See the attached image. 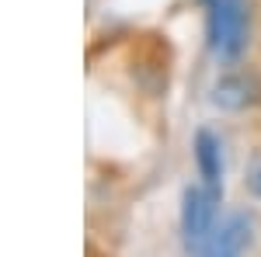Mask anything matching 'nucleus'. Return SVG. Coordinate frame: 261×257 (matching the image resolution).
<instances>
[{
	"instance_id": "f257e3e1",
	"label": "nucleus",
	"mask_w": 261,
	"mask_h": 257,
	"mask_svg": "<svg viewBox=\"0 0 261 257\" xmlns=\"http://www.w3.org/2000/svg\"><path fill=\"white\" fill-rule=\"evenodd\" d=\"M205 35L220 60H237L247 45V4L244 0H205Z\"/></svg>"
},
{
	"instance_id": "423d86ee",
	"label": "nucleus",
	"mask_w": 261,
	"mask_h": 257,
	"mask_svg": "<svg viewBox=\"0 0 261 257\" xmlns=\"http://www.w3.org/2000/svg\"><path fill=\"white\" fill-rule=\"evenodd\" d=\"M247 184H251V195H254V198H261V163L254 167V174L247 178Z\"/></svg>"
},
{
	"instance_id": "39448f33",
	"label": "nucleus",
	"mask_w": 261,
	"mask_h": 257,
	"mask_svg": "<svg viewBox=\"0 0 261 257\" xmlns=\"http://www.w3.org/2000/svg\"><path fill=\"white\" fill-rule=\"evenodd\" d=\"M251 101V87L244 77H223L216 87H213V104L216 108H226V111H237Z\"/></svg>"
},
{
	"instance_id": "f03ea898",
	"label": "nucleus",
	"mask_w": 261,
	"mask_h": 257,
	"mask_svg": "<svg viewBox=\"0 0 261 257\" xmlns=\"http://www.w3.org/2000/svg\"><path fill=\"white\" fill-rule=\"evenodd\" d=\"M216 202L220 191L209 184H188L181 198V240H185V254L202 257L205 243L216 230Z\"/></svg>"
},
{
	"instance_id": "7ed1b4c3",
	"label": "nucleus",
	"mask_w": 261,
	"mask_h": 257,
	"mask_svg": "<svg viewBox=\"0 0 261 257\" xmlns=\"http://www.w3.org/2000/svg\"><path fill=\"white\" fill-rule=\"evenodd\" d=\"M247 243H251V219L244 212H230L216 222L202 257H244Z\"/></svg>"
},
{
	"instance_id": "20e7f679",
	"label": "nucleus",
	"mask_w": 261,
	"mask_h": 257,
	"mask_svg": "<svg viewBox=\"0 0 261 257\" xmlns=\"http://www.w3.org/2000/svg\"><path fill=\"white\" fill-rule=\"evenodd\" d=\"M192 153H195V167H199V178L202 184H209V188H216L223 191V142L216 132H209V129H199L195 132V142H192Z\"/></svg>"
}]
</instances>
